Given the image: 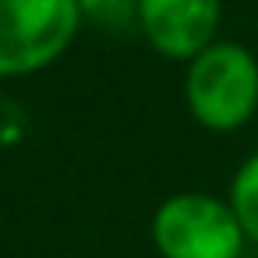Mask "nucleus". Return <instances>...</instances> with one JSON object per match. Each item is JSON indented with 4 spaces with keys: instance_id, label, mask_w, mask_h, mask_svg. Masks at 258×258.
Returning <instances> with one entry per match:
<instances>
[{
    "instance_id": "nucleus-1",
    "label": "nucleus",
    "mask_w": 258,
    "mask_h": 258,
    "mask_svg": "<svg viewBox=\"0 0 258 258\" xmlns=\"http://www.w3.org/2000/svg\"><path fill=\"white\" fill-rule=\"evenodd\" d=\"M184 106L212 135H233L258 113V57L237 39H216L184 68Z\"/></svg>"
},
{
    "instance_id": "nucleus-2",
    "label": "nucleus",
    "mask_w": 258,
    "mask_h": 258,
    "mask_svg": "<svg viewBox=\"0 0 258 258\" xmlns=\"http://www.w3.org/2000/svg\"><path fill=\"white\" fill-rule=\"evenodd\" d=\"M159 258H244L247 237L233 205L209 191H177L149 219Z\"/></svg>"
},
{
    "instance_id": "nucleus-3",
    "label": "nucleus",
    "mask_w": 258,
    "mask_h": 258,
    "mask_svg": "<svg viewBox=\"0 0 258 258\" xmlns=\"http://www.w3.org/2000/svg\"><path fill=\"white\" fill-rule=\"evenodd\" d=\"M82 25L78 0H0V82L53 68Z\"/></svg>"
},
{
    "instance_id": "nucleus-4",
    "label": "nucleus",
    "mask_w": 258,
    "mask_h": 258,
    "mask_svg": "<svg viewBox=\"0 0 258 258\" xmlns=\"http://www.w3.org/2000/svg\"><path fill=\"white\" fill-rule=\"evenodd\" d=\"M223 0H138V32L166 60H191L219 39Z\"/></svg>"
},
{
    "instance_id": "nucleus-5",
    "label": "nucleus",
    "mask_w": 258,
    "mask_h": 258,
    "mask_svg": "<svg viewBox=\"0 0 258 258\" xmlns=\"http://www.w3.org/2000/svg\"><path fill=\"white\" fill-rule=\"evenodd\" d=\"M226 202L233 205L247 244L258 247V152H251L237 166V173L230 180V191H226Z\"/></svg>"
},
{
    "instance_id": "nucleus-6",
    "label": "nucleus",
    "mask_w": 258,
    "mask_h": 258,
    "mask_svg": "<svg viewBox=\"0 0 258 258\" xmlns=\"http://www.w3.org/2000/svg\"><path fill=\"white\" fill-rule=\"evenodd\" d=\"M82 22L103 32L138 29V0H78Z\"/></svg>"
},
{
    "instance_id": "nucleus-7",
    "label": "nucleus",
    "mask_w": 258,
    "mask_h": 258,
    "mask_svg": "<svg viewBox=\"0 0 258 258\" xmlns=\"http://www.w3.org/2000/svg\"><path fill=\"white\" fill-rule=\"evenodd\" d=\"M254 120H258V113H254Z\"/></svg>"
}]
</instances>
